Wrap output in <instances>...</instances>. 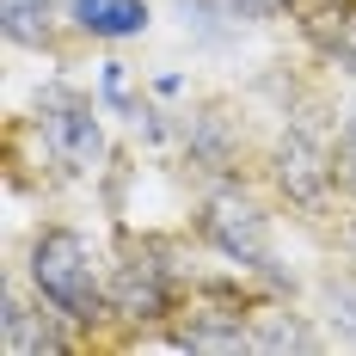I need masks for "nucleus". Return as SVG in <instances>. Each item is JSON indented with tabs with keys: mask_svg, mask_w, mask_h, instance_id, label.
Masks as SVG:
<instances>
[{
	"mask_svg": "<svg viewBox=\"0 0 356 356\" xmlns=\"http://www.w3.org/2000/svg\"><path fill=\"white\" fill-rule=\"evenodd\" d=\"M25 283L43 307H56L68 325H99L111 314V277L99 270V252L74 227H37L25 252Z\"/></svg>",
	"mask_w": 356,
	"mask_h": 356,
	"instance_id": "nucleus-1",
	"label": "nucleus"
},
{
	"mask_svg": "<svg viewBox=\"0 0 356 356\" xmlns=\"http://www.w3.org/2000/svg\"><path fill=\"white\" fill-rule=\"evenodd\" d=\"M178 301H184V264L178 246L160 234H129L117 264H111V314L123 325H166L178 320Z\"/></svg>",
	"mask_w": 356,
	"mask_h": 356,
	"instance_id": "nucleus-2",
	"label": "nucleus"
},
{
	"mask_svg": "<svg viewBox=\"0 0 356 356\" xmlns=\"http://www.w3.org/2000/svg\"><path fill=\"white\" fill-rule=\"evenodd\" d=\"M197 234L209 240V252H221L240 277H258L270 289H289V270L277 258V234H270V215L252 203L240 184H215L203 197V215H197Z\"/></svg>",
	"mask_w": 356,
	"mask_h": 356,
	"instance_id": "nucleus-3",
	"label": "nucleus"
},
{
	"mask_svg": "<svg viewBox=\"0 0 356 356\" xmlns=\"http://www.w3.org/2000/svg\"><path fill=\"white\" fill-rule=\"evenodd\" d=\"M37 142L62 172L86 178L105 160V129H99V99H86L80 86H43L37 92Z\"/></svg>",
	"mask_w": 356,
	"mask_h": 356,
	"instance_id": "nucleus-4",
	"label": "nucleus"
},
{
	"mask_svg": "<svg viewBox=\"0 0 356 356\" xmlns=\"http://www.w3.org/2000/svg\"><path fill=\"white\" fill-rule=\"evenodd\" d=\"M270 178L295 209H325L338 191V129H314L301 117H289L277 147H270Z\"/></svg>",
	"mask_w": 356,
	"mask_h": 356,
	"instance_id": "nucleus-5",
	"label": "nucleus"
},
{
	"mask_svg": "<svg viewBox=\"0 0 356 356\" xmlns=\"http://www.w3.org/2000/svg\"><path fill=\"white\" fill-rule=\"evenodd\" d=\"M178 142H184V160H191L197 172H209V178H227L234 166H240V123H234L221 105L184 111Z\"/></svg>",
	"mask_w": 356,
	"mask_h": 356,
	"instance_id": "nucleus-6",
	"label": "nucleus"
},
{
	"mask_svg": "<svg viewBox=\"0 0 356 356\" xmlns=\"http://www.w3.org/2000/svg\"><path fill=\"white\" fill-rule=\"evenodd\" d=\"M62 314H56V307H49V314H43V301H25V295H19V289H6V314H0V338H6V350L13 356H56V350H68L74 338L68 332H62Z\"/></svg>",
	"mask_w": 356,
	"mask_h": 356,
	"instance_id": "nucleus-7",
	"label": "nucleus"
},
{
	"mask_svg": "<svg viewBox=\"0 0 356 356\" xmlns=\"http://www.w3.org/2000/svg\"><path fill=\"white\" fill-rule=\"evenodd\" d=\"M172 350H252V320L240 307H191V320L172 325Z\"/></svg>",
	"mask_w": 356,
	"mask_h": 356,
	"instance_id": "nucleus-8",
	"label": "nucleus"
},
{
	"mask_svg": "<svg viewBox=\"0 0 356 356\" xmlns=\"http://www.w3.org/2000/svg\"><path fill=\"white\" fill-rule=\"evenodd\" d=\"M68 25L99 43H123L147 31V0H68Z\"/></svg>",
	"mask_w": 356,
	"mask_h": 356,
	"instance_id": "nucleus-9",
	"label": "nucleus"
},
{
	"mask_svg": "<svg viewBox=\"0 0 356 356\" xmlns=\"http://www.w3.org/2000/svg\"><path fill=\"white\" fill-rule=\"evenodd\" d=\"M307 37L338 74L356 80V0H332L320 13H307Z\"/></svg>",
	"mask_w": 356,
	"mask_h": 356,
	"instance_id": "nucleus-10",
	"label": "nucleus"
},
{
	"mask_svg": "<svg viewBox=\"0 0 356 356\" xmlns=\"http://www.w3.org/2000/svg\"><path fill=\"white\" fill-rule=\"evenodd\" d=\"M252 350H320V332L289 307H270V314H252Z\"/></svg>",
	"mask_w": 356,
	"mask_h": 356,
	"instance_id": "nucleus-11",
	"label": "nucleus"
},
{
	"mask_svg": "<svg viewBox=\"0 0 356 356\" xmlns=\"http://www.w3.org/2000/svg\"><path fill=\"white\" fill-rule=\"evenodd\" d=\"M56 37V0H6V43L43 49Z\"/></svg>",
	"mask_w": 356,
	"mask_h": 356,
	"instance_id": "nucleus-12",
	"label": "nucleus"
},
{
	"mask_svg": "<svg viewBox=\"0 0 356 356\" xmlns=\"http://www.w3.org/2000/svg\"><path fill=\"white\" fill-rule=\"evenodd\" d=\"M325 307H332V325L356 344V264L344 277H325Z\"/></svg>",
	"mask_w": 356,
	"mask_h": 356,
	"instance_id": "nucleus-13",
	"label": "nucleus"
},
{
	"mask_svg": "<svg viewBox=\"0 0 356 356\" xmlns=\"http://www.w3.org/2000/svg\"><path fill=\"white\" fill-rule=\"evenodd\" d=\"M99 99H105L111 111H123V117H136V123L147 117V111L136 105V92H129V74H123V62H105V74H99Z\"/></svg>",
	"mask_w": 356,
	"mask_h": 356,
	"instance_id": "nucleus-14",
	"label": "nucleus"
},
{
	"mask_svg": "<svg viewBox=\"0 0 356 356\" xmlns=\"http://www.w3.org/2000/svg\"><path fill=\"white\" fill-rule=\"evenodd\" d=\"M338 184L356 197V105L344 111V123H338Z\"/></svg>",
	"mask_w": 356,
	"mask_h": 356,
	"instance_id": "nucleus-15",
	"label": "nucleus"
},
{
	"mask_svg": "<svg viewBox=\"0 0 356 356\" xmlns=\"http://www.w3.org/2000/svg\"><path fill=\"white\" fill-rule=\"evenodd\" d=\"M215 6H227L240 25H258V19H283V13H295L301 0H215Z\"/></svg>",
	"mask_w": 356,
	"mask_h": 356,
	"instance_id": "nucleus-16",
	"label": "nucleus"
},
{
	"mask_svg": "<svg viewBox=\"0 0 356 356\" xmlns=\"http://www.w3.org/2000/svg\"><path fill=\"white\" fill-rule=\"evenodd\" d=\"M344 258H350V264H356V215H350V221H344Z\"/></svg>",
	"mask_w": 356,
	"mask_h": 356,
	"instance_id": "nucleus-17",
	"label": "nucleus"
}]
</instances>
